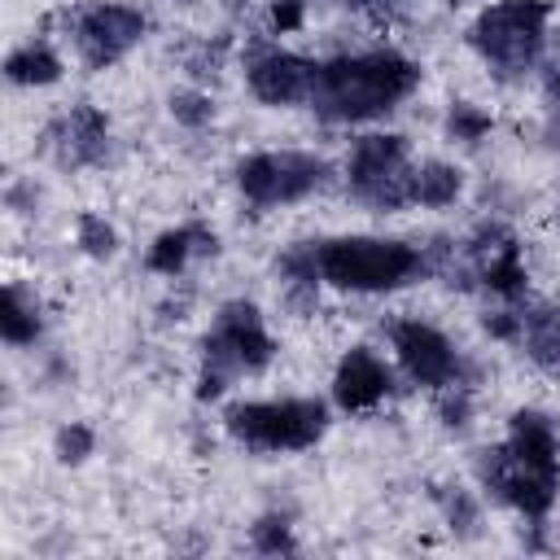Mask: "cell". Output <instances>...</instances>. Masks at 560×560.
<instances>
[{
  "label": "cell",
  "instance_id": "obj_1",
  "mask_svg": "<svg viewBox=\"0 0 560 560\" xmlns=\"http://www.w3.org/2000/svg\"><path fill=\"white\" fill-rule=\"evenodd\" d=\"M477 472L494 499L516 508L521 516L538 521L556 503L560 490V438L547 416L516 411L508 424V438L490 451H481Z\"/></svg>",
  "mask_w": 560,
  "mask_h": 560
},
{
  "label": "cell",
  "instance_id": "obj_2",
  "mask_svg": "<svg viewBox=\"0 0 560 560\" xmlns=\"http://www.w3.org/2000/svg\"><path fill=\"white\" fill-rule=\"evenodd\" d=\"M420 83L416 61H407L394 48L372 52H346L319 66L311 105L328 122H368L385 109H394L402 96H411Z\"/></svg>",
  "mask_w": 560,
  "mask_h": 560
},
{
  "label": "cell",
  "instance_id": "obj_3",
  "mask_svg": "<svg viewBox=\"0 0 560 560\" xmlns=\"http://www.w3.org/2000/svg\"><path fill=\"white\" fill-rule=\"evenodd\" d=\"M319 280L350 293H389L424 271V254L407 241L385 236H332L315 245Z\"/></svg>",
  "mask_w": 560,
  "mask_h": 560
},
{
  "label": "cell",
  "instance_id": "obj_4",
  "mask_svg": "<svg viewBox=\"0 0 560 560\" xmlns=\"http://www.w3.org/2000/svg\"><path fill=\"white\" fill-rule=\"evenodd\" d=\"M276 354L271 332L262 328V315L249 302H228L219 306L206 341H201V381L197 398H219L236 376L262 372Z\"/></svg>",
  "mask_w": 560,
  "mask_h": 560
},
{
  "label": "cell",
  "instance_id": "obj_5",
  "mask_svg": "<svg viewBox=\"0 0 560 560\" xmlns=\"http://www.w3.org/2000/svg\"><path fill=\"white\" fill-rule=\"evenodd\" d=\"M547 0H499L472 18L468 44L494 74H525L547 44Z\"/></svg>",
  "mask_w": 560,
  "mask_h": 560
},
{
  "label": "cell",
  "instance_id": "obj_6",
  "mask_svg": "<svg viewBox=\"0 0 560 560\" xmlns=\"http://www.w3.org/2000/svg\"><path fill=\"white\" fill-rule=\"evenodd\" d=\"M228 433L254 451H306L324 438L328 416L315 398H267V402H236L223 416Z\"/></svg>",
  "mask_w": 560,
  "mask_h": 560
},
{
  "label": "cell",
  "instance_id": "obj_7",
  "mask_svg": "<svg viewBox=\"0 0 560 560\" xmlns=\"http://www.w3.org/2000/svg\"><path fill=\"white\" fill-rule=\"evenodd\" d=\"M411 153H407V140L402 136H359L350 158H346V184H350V197L372 206V210H398V206H411Z\"/></svg>",
  "mask_w": 560,
  "mask_h": 560
},
{
  "label": "cell",
  "instance_id": "obj_8",
  "mask_svg": "<svg viewBox=\"0 0 560 560\" xmlns=\"http://www.w3.org/2000/svg\"><path fill=\"white\" fill-rule=\"evenodd\" d=\"M328 166L315 153H298V149H267V153H249L236 166V188L245 192V201L254 206H289L311 197L315 188H324Z\"/></svg>",
  "mask_w": 560,
  "mask_h": 560
},
{
  "label": "cell",
  "instance_id": "obj_9",
  "mask_svg": "<svg viewBox=\"0 0 560 560\" xmlns=\"http://www.w3.org/2000/svg\"><path fill=\"white\" fill-rule=\"evenodd\" d=\"M70 39H74V52L83 57V66L105 70L144 39V13L131 4H105V0L79 4L70 13Z\"/></svg>",
  "mask_w": 560,
  "mask_h": 560
},
{
  "label": "cell",
  "instance_id": "obj_10",
  "mask_svg": "<svg viewBox=\"0 0 560 560\" xmlns=\"http://www.w3.org/2000/svg\"><path fill=\"white\" fill-rule=\"evenodd\" d=\"M385 332H389V346H394L402 372L416 385L438 389V394L459 385V354H455V346L433 324H424V319H394Z\"/></svg>",
  "mask_w": 560,
  "mask_h": 560
},
{
  "label": "cell",
  "instance_id": "obj_11",
  "mask_svg": "<svg viewBox=\"0 0 560 560\" xmlns=\"http://www.w3.org/2000/svg\"><path fill=\"white\" fill-rule=\"evenodd\" d=\"M319 66L289 48H254L245 61V83L262 105H298L311 101Z\"/></svg>",
  "mask_w": 560,
  "mask_h": 560
},
{
  "label": "cell",
  "instance_id": "obj_12",
  "mask_svg": "<svg viewBox=\"0 0 560 560\" xmlns=\"http://www.w3.org/2000/svg\"><path fill=\"white\" fill-rule=\"evenodd\" d=\"M468 262H472V276L481 280V289H490L494 298H503V302H521V298H525L529 271H525L521 245H516V236L503 232L499 223L481 228V232L468 241Z\"/></svg>",
  "mask_w": 560,
  "mask_h": 560
},
{
  "label": "cell",
  "instance_id": "obj_13",
  "mask_svg": "<svg viewBox=\"0 0 560 560\" xmlns=\"http://www.w3.org/2000/svg\"><path fill=\"white\" fill-rule=\"evenodd\" d=\"M44 144L61 166H96L109 144V118L96 105H70L48 122Z\"/></svg>",
  "mask_w": 560,
  "mask_h": 560
},
{
  "label": "cell",
  "instance_id": "obj_14",
  "mask_svg": "<svg viewBox=\"0 0 560 560\" xmlns=\"http://www.w3.org/2000/svg\"><path fill=\"white\" fill-rule=\"evenodd\" d=\"M389 389H394V372L376 350L354 346L341 354V363L332 372V398L346 411H372L389 398Z\"/></svg>",
  "mask_w": 560,
  "mask_h": 560
},
{
  "label": "cell",
  "instance_id": "obj_15",
  "mask_svg": "<svg viewBox=\"0 0 560 560\" xmlns=\"http://www.w3.org/2000/svg\"><path fill=\"white\" fill-rule=\"evenodd\" d=\"M516 341L542 372H560V306L525 298L516 311Z\"/></svg>",
  "mask_w": 560,
  "mask_h": 560
},
{
  "label": "cell",
  "instance_id": "obj_16",
  "mask_svg": "<svg viewBox=\"0 0 560 560\" xmlns=\"http://www.w3.org/2000/svg\"><path fill=\"white\" fill-rule=\"evenodd\" d=\"M210 249H214V232H210V228H201V223H179V228H171V232H162V236L153 241V249H149L144 262H149V271H158V276H179L192 254H210Z\"/></svg>",
  "mask_w": 560,
  "mask_h": 560
},
{
  "label": "cell",
  "instance_id": "obj_17",
  "mask_svg": "<svg viewBox=\"0 0 560 560\" xmlns=\"http://www.w3.org/2000/svg\"><path fill=\"white\" fill-rule=\"evenodd\" d=\"M4 79L18 83V88H48V83L61 79V57L52 52V44L31 39V44H22V48L9 52V61H4Z\"/></svg>",
  "mask_w": 560,
  "mask_h": 560
},
{
  "label": "cell",
  "instance_id": "obj_18",
  "mask_svg": "<svg viewBox=\"0 0 560 560\" xmlns=\"http://www.w3.org/2000/svg\"><path fill=\"white\" fill-rule=\"evenodd\" d=\"M459 188H464L459 166H446V162H420V166L411 171V201H416V206H433V210H442V206H451V201L459 197Z\"/></svg>",
  "mask_w": 560,
  "mask_h": 560
},
{
  "label": "cell",
  "instance_id": "obj_19",
  "mask_svg": "<svg viewBox=\"0 0 560 560\" xmlns=\"http://www.w3.org/2000/svg\"><path fill=\"white\" fill-rule=\"evenodd\" d=\"M39 302L35 293H26L22 284H9L4 289V311H0V328H4V341L9 346H31L39 337Z\"/></svg>",
  "mask_w": 560,
  "mask_h": 560
},
{
  "label": "cell",
  "instance_id": "obj_20",
  "mask_svg": "<svg viewBox=\"0 0 560 560\" xmlns=\"http://www.w3.org/2000/svg\"><path fill=\"white\" fill-rule=\"evenodd\" d=\"M74 236H79L83 254H92V258H109V254L118 249V232H114L101 214H92V210H83V214L74 219Z\"/></svg>",
  "mask_w": 560,
  "mask_h": 560
},
{
  "label": "cell",
  "instance_id": "obj_21",
  "mask_svg": "<svg viewBox=\"0 0 560 560\" xmlns=\"http://www.w3.org/2000/svg\"><path fill=\"white\" fill-rule=\"evenodd\" d=\"M171 114L184 127H206L214 118V105H210V96L201 88H179V92H171Z\"/></svg>",
  "mask_w": 560,
  "mask_h": 560
},
{
  "label": "cell",
  "instance_id": "obj_22",
  "mask_svg": "<svg viewBox=\"0 0 560 560\" xmlns=\"http://www.w3.org/2000/svg\"><path fill=\"white\" fill-rule=\"evenodd\" d=\"M446 127H451V136H455V140L472 144V140H481L494 122H490V114H486V109H477V105H468V101H455V105H451Z\"/></svg>",
  "mask_w": 560,
  "mask_h": 560
},
{
  "label": "cell",
  "instance_id": "obj_23",
  "mask_svg": "<svg viewBox=\"0 0 560 560\" xmlns=\"http://www.w3.org/2000/svg\"><path fill=\"white\" fill-rule=\"evenodd\" d=\"M92 446H96V438H92L88 424H66V429L57 433V459H61V464H83V459L92 455Z\"/></svg>",
  "mask_w": 560,
  "mask_h": 560
},
{
  "label": "cell",
  "instance_id": "obj_24",
  "mask_svg": "<svg viewBox=\"0 0 560 560\" xmlns=\"http://www.w3.org/2000/svg\"><path fill=\"white\" fill-rule=\"evenodd\" d=\"M254 547L258 551H293V538H289V525L280 516H262L254 525Z\"/></svg>",
  "mask_w": 560,
  "mask_h": 560
},
{
  "label": "cell",
  "instance_id": "obj_25",
  "mask_svg": "<svg viewBox=\"0 0 560 560\" xmlns=\"http://www.w3.org/2000/svg\"><path fill=\"white\" fill-rule=\"evenodd\" d=\"M267 26H271V35L298 31V26H302V0H276L271 13H267Z\"/></svg>",
  "mask_w": 560,
  "mask_h": 560
},
{
  "label": "cell",
  "instance_id": "obj_26",
  "mask_svg": "<svg viewBox=\"0 0 560 560\" xmlns=\"http://www.w3.org/2000/svg\"><path fill=\"white\" fill-rule=\"evenodd\" d=\"M346 4L359 9V13H368V18H376V22H394L398 9H402V0H346Z\"/></svg>",
  "mask_w": 560,
  "mask_h": 560
},
{
  "label": "cell",
  "instance_id": "obj_27",
  "mask_svg": "<svg viewBox=\"0 0 560 560\" xmlns=\"http://www.w3.org/2000/svg\"><path fill=\"white\" fill-rule=\"evenodd\" d=\"M547 96H551V105L560 109V66L551 70V79H547Z\"/></svg>",
  "mask_w": 560,
  "mask_h": 560
},
{
  "label": "cell",
  "instance_id": "obj_28",
  "mask_svg": "<svg viewBox=\"0 0 560 560\" xmlns=\"http://www.w3.org/2000/svg\"><path fill=\"white\" fill-rule=\"evenodd\" d=\"M171 4H192V0H171Z\"/></svg>",
  "mask_w": 560,
  "mask_h": 560
}]
</instances>
